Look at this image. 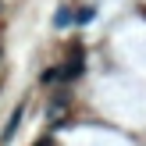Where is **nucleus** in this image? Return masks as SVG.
I'll use <instances>...</instances> for the list:
<instances>
[{"label": "nucleus", "mask_w": 146, "mask_h": 146, "mask_svg": "<svg viewBox=\"0 0 146 146\" xmlns=\"http://www.w3.org/2000/svg\"><path fill=\"white\" fill-rule=\"evenodd\" d=\"M57 78H61V68H46V71L39 75V82H43V86H54Z\"/></svg>", "instance_id": "f03ea898"}, {"label": "nucleus", "mask_w": 146, "mask_h": 146, "mask_svg": "<svg viewBox=\"0 0 146 146\" xmlns=\"http://www.w3.org/2000/svg\"><path fill=\"white\" fill-rule=\"evenodd\" d=\"M54 25H57V29H64V25H71V11H68V7H61V11H57V18H54Z\"/></svg>", "instance_id": "7ed1b4c3"}, {"label": "nucleus", "mask_w": 146, "mask_h": 146, "mask_svg": "<svg viewBox=\"0 0 146 146\" xmlns=\"http://www.w3.org/2000/svg\"><path fill=\"white\" fill-rule=\"evenodd\" d=\"M93 14H96V11H93V7H82V11H78V25H86V21H93Z\"/></svg>", "instance_id": "20e7f679"}, {"label": "nucleus", "mask_w": 146, "mask_h": 146, "mask_svg": "<svg viewBox=\"0 0 146 146\" xmlns=\"http://www.w3.org/2000/svg\"><path fill=\"white\" fill-rule=\"evenodd\" d=\"M21 114H25V107H18V111L11 114V121H7V128H4V135H0V139H4V143H11V135H14V128L21 125Z\"/></svg>", "instance_id": "f257e3e1"}]
</instances>
